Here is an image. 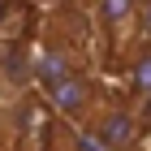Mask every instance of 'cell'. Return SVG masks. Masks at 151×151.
Wrapping results in <instances>:
<instances>
[{"label": "cell", "instance_id": "obj_2", "mask_svg": "<svg viewBox=\"0 0 151 151\" xmlns=\"http://www.w3.org/2000/svg\"><path fill=\"white\" fill-rule=\"evenodd\" d=\"M47 99H52V108L65 112V116H86V108H91V82L82 78V73H69L65 82L47 86Z\"/></svg>", "mask_w": 151, "mask_h": 151}, {"label": "cell", "instance_id": "obj_4", "mask_svg": "<svg viewBox=\"0 0 151 151\" xmlns=\"http://www.w3.org/2000/svg\"><path fill=\"white\" fill-rule=\"evenodd\" d=\"M0 69H4V86H13V91L35 78V73H30V56H26L22 47H4V52H0Z\"/></svg>", "mask_w": 151, "mask_h": 151}, {"label": "cell", "instance_id": "obj_1", "mask_svg": "<svg viewBox=\"0 0 151 151\" xmlns=\"http://www.w3.org/2000/svg\"><path fill=\"white\" fill-rule=\"evenodd\" d=\"M95 142L104 151H134V142H138V121H134V112H125V108L99 112V121H95Z\"/></svg>", "mask_w": 151, "mask_h": 151}, {"label": "cell", "instance_id": "obj_6", "mask_svg": "<svg viewBox=\"0 0 151 151\" xmlns=\"http://www.w3.org/2000/svg\"><path fill=\"white\" fill-rule=\"evenodd\" d=\"M134 22H138L142 39H147V43H151V0H138V17H134Z\"/></svg>", "mask_w": 151, "mask_h": 151}, {"label": "cell", "instance_id": "obj_7", "mask_svg": "<svg viewBox=\"0 0 151 151\" xmlns=\"http://www.w3.org/2000/svg\"><path fill=\"white\" fill-rule=\"evenodd\" d=\"M4 142H9V125L0 121V151H4Z\"/></svg>", "mask_w": 151, "mask_h": 151}, {"label": "cell", "instance_id": "obj_3", "mask_svg": "<svg viewBox=\"0 0 151 151\" xmlns=\"http://www.w3.org/2000/svg\"><path fill=\"white\" fill-rule=\"evenodd\" d=\"M99 22H104L108 35H121L134 17H138V0H99Z\"/></svg>", "mask_w": 151, "mask_h": 151}, {"label": "cell", "instance_id": "obj_5", "mask_svg": "<svg viewBox=\"0 0 151 151\" xmlns=\"http://www.w3.org/2000/svg\"><path fill=\"white\" fill-rule=\"evenodd\" d=\"M129 86L138 95H151V43H142L129 56Z\"/></svg>", "mask_w": 151, "mask_h": 151}]
</instances>
